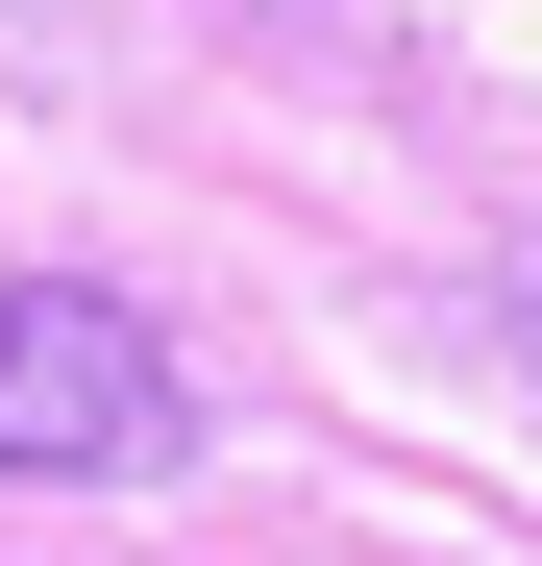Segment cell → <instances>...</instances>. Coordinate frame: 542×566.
I'll use <instances>...</instances> for the list:
<instances>
[{"label": "cell", "mask_w": 542, "mask_h": 566, "mask_svg": "<svg viewBox=\"0 0 542 566\" xmlns=\"http://www.w3.org/2000/svg\"><path fill=\"white\" fill-rule=\"evenodd\" d=\"M173 443V345L124 296H0V493H50V468H148Z\"/></svg>", "instance_id": "cell-1"}, {"label": "cell", "mask_w": 542, "mask_h": 566, "mask_svg": "<svg viewBox=\"0 0 542 566\" xmlns=\"http://www.w3.org/2000/svg\"><path fill=\"white\" fill-rule=\"evenodd\" d=\"M518 369H542V271H518Z\"/></svg>", "instance_id": "cell-2"}]
</instances>
